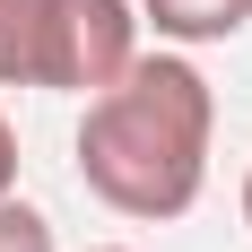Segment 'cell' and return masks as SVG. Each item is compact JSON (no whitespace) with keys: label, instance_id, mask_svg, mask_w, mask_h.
<instances>
[{"label":"cell","instance_id":"6da1fadb","mask_svg":"<svg viewBox=\"0 0 252 252\" xmlns=\"http://www.w3.org/2000/svg\"><path fill=\"white\" fill-rule=\"evenodd\" d=\"M209 139H218V96L191 52H139L104 96L78 113V183L113 218L165 226L200 200L209 183Z\"/></svg>","mask_w":252,"mask_h":252},{"label":"cell","instance_id":"52a82bcc","mask_svg":"<svg viewBox=\"0 0 252 252\" xmlns=\"http://www.w3.org/2000/svg\"><path fill=\"white\" fill-rule=\"evenodd\" d=\"M244 226H252V174H244Z\"/></svg>","mask_w":252,"mask_h":252},{"label":"cell","instance_id":"ba28073f","mask_svg":"<svg viewBox=\"0 0 252 252\" xmlns=\"http://www.w3.org/2000/svg\"><path fill=\"white\" fill-rule=\"evenodd\" d=\"M96 252H130V244H96Z\"/></svg>","mask_w":252,"mask_h":252},{"label":"cell","instance_id":"3957f363","mask_svg":"<svg viewBox=\"0 0 252 252\" xmlns=\"http://www.w3.org/2000/svg\"><path fill=\"white\" fill-rule=\"evenodd\" d=\"M139 26L174 52H200V44H235L252 26V0H139Z\"/></svg>","mask_w":252,"mask_h":252},{"label":"cell","instance_id":"277c9868","mask_svg":"<svg viewBox=\"0 0 252 252\" xmlns=\"http://www.w3.org/2000/svg\"><path fill=\"white\" fill-rule=\"evenodd\" d=\"M35 26L44 0H0V87H35Z\"/></svg>","mask_w":252,"mask_h":252},{"label":"cell","instance_id":"5b68a950","mask_svg":"<svg viewBox=\"0 0 252 252\" xmlns=\"http://www.w3.org/2000/svg\"><path fill=\"white\" fill-rule=\"evenodd\" d=\"M0 252H52V218L26 200H0Z\"/></svg>","mask_w":252,"mask_h":252},{"label":"cell","instance_id":"8992f818","mask_svg":"<svg viewBox=\"0 0 252 252\" xmlns=\"http://www.w3.org/2000/svg\"><path fill=\"white\" fill-rule=\"evenodd\" d=\"M0 200H18V130H9V113H0Z\"/></svg>","mask_w":252,"mask_h":252},{"label":"cell","instance_id":"7a4b0ae2","mask_svg":"<svg viewBox=\"0 0 252 252\" xmlns=\"http://www.w3.org/2000/svg\"><path fill=\"white\" fill-rule=\"evenodd\" d=\"M139 0H44L35 26V87L52 96H104L139 61Z\"/></svg>","mask_w":252,"mask_h":252}]
</instances>
